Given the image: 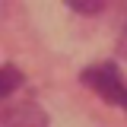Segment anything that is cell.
Returning <instances> with one entry per match:
<instances>
[{"label":"cell","instance_id":"2","mask_svg":"<svg viewBox=\"0 0 127 127\" xmlns=\"http://www.w3.org/2000/svg\"><path fill=\"white\" fill-rule=\"evenodd\" d=\"M6 127H48V118L41 114L38 105H16L6 111Z\"/></svg>","mask_w":127,"mask_h":127},{"label":"cell","instance_id":"5","mask_svg":"<svg viewBox=\"0 0 127 127\" xmlns=\"http://www.w3.org/2000/svg\"><path fill=\"white\" fill-rule=\"evenodd\" d=\"M118 48H121V54H124V57H127V29L121 32V41H118Z\"/></svg>","mask_w":127,"mask_h":127},{"label":"cell","instance_id":"1","mask_svg":"<svg viewBox=\"0 0 127 127\" xmlns=\"http://www.w3.org/2000/svg\"><path fill=\"white\" fill-rule=\"evenodd\" d=\"M83 83H86V86H92L95 92H102V95L111 102V105H121V108H127V86L121 83L118 70H114L111 64H98V67L83 70Z\"/></svg>","mask_w":127,"mask_h":127},{"label":"cell","instance_id":"3","mask_svg":"<svg viewBox=\"0 0 127 127\" xmlns=\"http://www.w3.org/2000/svg\"><path fill=\"white\" fill-rule=\"evenodd\" d=\"M19 83H22V73L13 70V67H0V98H6V95H13L19 89Z\"/></svg>","mask_w":127,"mask_h":127},{"label":"cell","instance_id":"4","mask_svg":"<svg viewBox=\"0 0 127 127\" xmlns=\"http://www.w3.org/2000/svg\"><path fill=\"white\" fill-rule=\"evenodd\" d=\"M73 10H83V13H98L102 10V3H70Z\"/></svg>","mask_w":127,"mask_h":127}]
</instances>
